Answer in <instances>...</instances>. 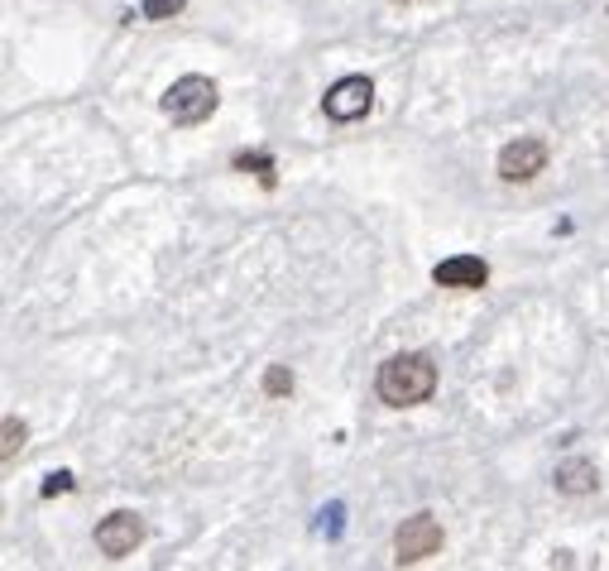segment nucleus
Here are the masks:
<instances>
[{"instance_id":"1","label":"nucleus","mask_w":609,"mask_h":571,"mask_svg":"<svg viewBox=\"0 0 609 571\" xmlns=\"http://www.w3.org/2000/svg\"><path fill=\"white\" fill-rule=\"evenodd\" d=\"M380 398L394 408H413V404H428L432 389H437V366L428 356H394L380 366Z\"/></svg>"},{"instance_id":"2","label":"nucleus","mask_w":609,"mask_h":571,"mask_svg":"<svg viewBox=\"0 0 609 571\" xmlns=\"http://www.w3.org/2000/svg\"><path fill=\"white\" fill-rule=\"evenodd\" d=\"M222 106V92H216V82L212 78H178L174 87L164 92V116L174 120V126H202L206 116Z\"/></svg>"},{"instance_id":"3","label":"nucleus","mask_w":609,"mask_h":571,"mask_svg":"<svg viewBox=\"0 0 609 571\" xmlns=\"http://www.w3.org/2000/svg\"><path fill=\"white\" fill-rule=\"evenodd\" d=\"M370 106H374V82L370 78H341L322 96V111L332 120H341V126H346V120L370 116Z\"/></svg>"},{"instance_id":"4","label":"nucleus","mask_w":609,"mask_h":571,"mask_svg":"<svg viewBox=\"0 0 609 571\" xmlns=\"http://www.w3.org/2000/svg\"><path fill=\"white\" fill-rule=\"evenodd\" d=\"M437 548H442V524H437L432 514H413V519H404V528L394 533L398 562H422V557H432Z\"/></svg>"},{"instance_id":"5","label":"nucleus","mask_w":609,"mask_h":571,"mask_svg":"<svg viewBox=\"0 0 609 571\" xmlns=\"http://www.w3.org/2000/svg\"><path fill=\"white\" fill-rule=\"evenodd\" d=\"M547 168V144L542 140H514L499 150V178L504 183H528Z\"/></svg>"},{"instance_id":"6","label":"nucleus","mask_w":609,"mask_h":571,"mask_svg":"<svg viewBox=\"0 0 609 571\" xmlns=\"http://www.w3.org/2000/svg\"><path fill=\"white\" fill-rule=\"evenodd\" d=\"M144 543V524H140V514H111V519H101L96 524V548H101L106 557H130Z\"/></svg>"},{"instance_id":"7","label":"nucleus","mask_w":609,"mask_h":571,"mask_svg":"<svg viewBox=\"0 0 609 571\" xmlns=\"http://www.w3.org/2000/svg\"><path fill=\"white\" fill-rule=\"evenodd\" d=\"M432 278L442 288H485V278H490V264H485L480 254H452V260L437 264Z\"/></svg>"},{"instance_id":"8","label":"nucleus","mask_w":609,"mask_h":571,"mask_svg":"<svg viewBox=\"0 0 609 571\" xmlns=\"http://www.w3.org/2000/svg\"><path fill=\"white\" fill-rule=\"evenodd\" d=\"M600 485V476H595V466L586 456H571V461H562L557 466V490H566V495H586V490H595Z\"/></svg>"},{"instance_id":"9","label":"nucleus","mask_w":609,"mask_h":571,"mask_svg":"<svg viewBox=\"0 0 609 571\" xmlns=\"http://www.w3.org/2000/svg\"><path fill=\"white\" fill-rule=\"evenodd\" d=\"M264 394H270V398L294 394V370H288V366H270V370H264Z\"/></svg>"},{"instance_id":"10","label":"nucleus","mask_w":609,"mask_h":571,"mask_svg":"<svg viewBox=\"0 0 609 571\" xmlns=\"http://www.w3.org/2000/svg\"><path fill=\"white\" fill-rule=\"evenodd\" d=\"M182 5L188 0H144V20H174L182 15Z\"/></svg>"},{"instance_id":"11","label":"nucleus","mask_w":609,"mask_h":571,"mask_svg":"<svg viewBox=\"0 0 609 571\" xmlns=\"http://www.w3.org/2000/svg\"><path fill=\"white\" fill-rule=\"evenodd\" d=\"M24 447V423H15V418H5V447H0V452H5V461L15 456Z\"/></svg>"},{"instance_id":"12","label":"nucleus","mask_w":609,"mask_h":571,"mask_svg":"<svg viewBox=\"0 0 609 571\" xmlns=\"http://www.w3.org/2000/svg\"><path fill=\"white\" fill-rule=\"evenodd\" d=\"M63 490H72V476L58 471V476H48V485H44V500H53V495H63Z\"/></svg>"},{"instance_id":"13","label":"nucleus","mask_w":609,"mask_h":571,"mask_svg":"<svg viewBox=\"0 0 609 571\" xmlns=\"http://www.w3.org/2000/svg\"><path fill=\"white\" fill-rule=\"evenodd\" d=\"M398 5H404V0H398Z\"/></svg>"}]
</instances>
